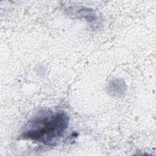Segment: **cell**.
Returning <instances> with one entry per match:
<instances>
[{"instance_id": "1", "label": "cell", "mask_w": 156, "mask_h": 156, "mask_svg": "<svg viewBox=\"0 0 156 156\" xmlns=\"http://www.w3.org/2000/svg\"><path fill=\"white\" fill-rule=\"evenodd\" d=\"M68 122L69 118L63 112L42 110L28 121L22 136L46 145H54L63 135Z\"/></svg>"}]
</instances>
